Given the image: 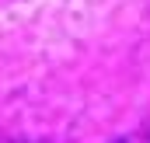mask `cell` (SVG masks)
<instances>
[{"mask_svg":"<svg viewBox=\"0 0 150 143\" xmlns=\"http://www.w3.org/2000/svg\"><path fill=\"white\" fill-rule=\"evenodd\" d=\"M115 143H150V133H129V136H122Z\"/></svg>","mask_w":150,"mask_h":143,"instance_id":"6da1fadb","label":"cell"}]
</instances>
